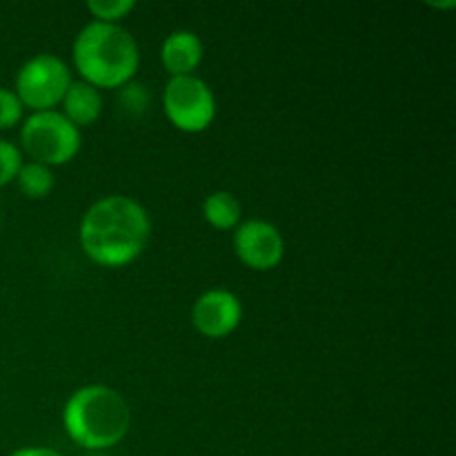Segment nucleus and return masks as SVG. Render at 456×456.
I'll return each instance as SVG.
<instances>
[{
	"label": "nucleus",
	"instance_id": "obj_5",
	"mask_svg": "<svg viewBox=\"0 0 456 456\" xmlns=\"http://www.w3.org/2000/svg\"><path fill=\"white\" fill-rule=\"evenodd\" d=\"M71 85V71L56 53H36L22 62L16 74L13 94L25 110L49 111L61 107Z\"/></svg>",
	"mask_w": 456,
	"mask_h": 456
},
{
	"label": "nucleus",
	"instance_id": "obj_3",
	"mask_svg": "<svg viewBox=\"0 0 456 456\" xmlns=\"http://www.w3.org/2000/svg\"><path fill=\"white\" fill-rule=\"evenodd\" d=\"M71 58L80 80L96 89H120L132 83L141 67L136 38L125 27L96 20L78 31Z\"/></svg>",
	"mask_w": 456,
	"mask_h": 456
},
{
	"label": "nucleus",
	"instance_id": "obj_18",
	"mask_svg": "<svg viewBox=\"0 0 456 456\" xmlns=\"http://www.w3.org/2000/svg\"><path fill=\"white\" fill-rule=\"evenodd\" d=\"M430 7H435V9H454L456 3H454V0H448V3H430Z\"/></svg>",
	"mask_w": 456,
	"mask_h": 456
},
{
	"label": "nucleus",
	"instance_id": "obj_14",
	"mask_svg": "<svg viewBox=\"0 0 456 456\" xmlns=\"http://www.w3.org/2000/svg\"><path fill=\"white\" fill-rule=\"evenodd\" d=\"M22 151L13 142L0 138V187L16 181L18 169L22 167Z\"/></svg>",
	"mask_w": 456,
	"mask_h": 456
},
{
	"label": "nucleus",
	"instance_id": "obj_2",
	"mask_svg": "<svg viewBox=\"0 0 456 456\" xmlns=\"http://www.w3.org/2000/svg\"><path fill=\"white\" fill-rule=\"evenodd\" d=\"M62 428L78 448L101 452L118 445L132 428V410L118 390L102 383L83 386L62 408Z\"/></svg>",
	"mask_w": 456,
	"mask_h": 456
},
{
	"label": "nucleus",
	"instance_id": "obj_8",
	"mask_svg": "<svg viewBox=\"0 0 456 456\" xmlns=\"http://www.w3.org/2000/svg\"><path fill=\"white\" fill-rule=\"evenodd\" d=\"M243 321V303L230 289H208L191 305V323L205 338H225Z\"/></svg>",
	"mask_w": 456,
	"mask_h": 456
},
{
	"label": "nucleus",
	"instance_id": "obj_13",
	"mask_svg": "<svg viewBox=\"0 0 456 456\" xmlns=\"http://www.w3.org/2000/svg\"><path fill=\"white\" fill-rule=\"evenodd\" d=\"M85 7L96 22L120 25V20L136 9V3L134 0H89Z\"/></svg>",
	"mask_w": 456,
	"mask_h": 456
},
{
	"label": "nucleus",
	"instance_id": "obj_17",
	"mask_svg": "<svg viewBox=\"0 0 456 456\" xmlns=\"http://www.w3.org/2000/svg\"><path fill=\"white\" fill-rule=\"evenodd\" d=\"M9 456H62L58 450L52 448H43V445H31V448H20L16 452H12Z\"/></svg>",
	"mask_w": 456,
	"mask_h": 456
},
{
	"label": "nucleus",
	"instance_id": "obj_6",
	"mask_svg": "<svg viewBox=\"0 0 456 456\" xmlns=\"http://www.w3.org/2000/svg\"><path fill=\"white\" fill-rule=\"evenodd\" d=\"M163 111L169 123L185 134H200L216 118V96L199 76L169 78L163 89Z\"/></svg>",
	"mask_w": 456,
	"mask_h": 456
},
{
	"label": "nucleus",
	"instance_id": "obj_9",
	"mask_svg": "<svg viewBox=\"0 0 456 456\" xmlns=\"http://www.w3.org/2000/svg\"><path fill=\"white\" fill-rule=\"evenodd\" d=\"M205 47L199 34L190 29H176L163 40L160 45V62H163L165 71L169 78H178V76H194L203 62Z\"/></svg>",
	"mask_w": 456,
	"mask_h": 456
},
{
	"label": "nucleus",
	"instance_id": "obj_16",
	"mask_svg": "<svg viewBox=\"0 0 456 456\" xmlns=\"http://www.w3.org/2000/svg\"><path fill=\"white\" fill-rule=\"evenodd\" d=\"M147 102H150V94H147L145 85L127 83L120 87L118 105L123 107V111H127L129 116H141L142 111H145Z\"/></svg>",
	"mask_w": 456,
	"mask_h": 456
},
{
	"label": "nucleus",
	"instance_id": "obj_1",
	"mask_svg": "<svg viewBox=\"0 0 456 456\" xmlns=\"http://www.w3.org/2000/svg\"><path fill=\"white\" fill-rule=\"evenodd\" d=\"M151 218L138 200L123 194L98 199L83 214L78 240L85 256L101 267H125L145 252Z\"/></svg>",
	"mask_w": 456,
	"mask_h": 456
},
{
	"label": "nucleus",
	"instance_id": "obj_11",
	"mask_svg": "<svg viewBox=\"0 0 456 456\" xmlns=\"http://www.w3.org/2000/svg\"><path fill=\"white\" fill-rule=\"evenodd\" d=\"M203 216L214 230H236L240 225V221H243V205H240V200L232 191H212L203 203Z\"/></svg>",
	"mask_w": 456,
	"mask_h": 456
},
{
	"label": "nucleus",
	"instance_id": "obj_4",
	"mask_svg": "<svg viewBox=\"0 0 456 456\" xmlns=\"http://www.w3.org/2000/svg\"><path fill=\"white\" fill-rule=\"evenodd\" d=\"M20 147L34 163L45 167H61L71 163L83 147L80 129L74 127L61 110L34 111L22 118Z\"/></svg>",
	"mask_w": 456,
	"mask_h": 456
},
{
	"label": "nucleus",
	"instance_id": "obj_15",
	"mask_svg": "<svg viewBox=\"0 0 456 456\" xmlns=\"http://www.w3.org/2000/svg\"><path fill=\"white\" fill-rule=\"evenodd\" d=\"M22 116H25V107L18 101L16 94L7 87H0V132L20 125Z\"/></svg>",
	"mask_w": 456,
	"mask_h": 456
},
{
	"label": "nucleus",
	"instance_id": "obj_10",
	"mask_svg": "<svg viewBox=\"0 0 456 456\" xmlns=\"http://www.w3.org/2000/svg\"><path fill=\"white\" fill-rule=\"evenodd\" d=\"M61 107V114L65 116L74 127H89V125L96 123L102 114V94L101 89L85 83V80H71Z\"/></svg>",
	"mask_w": 456,
	"mask_h": 456
},
{
	"label": "nucleus",
	"instance_id": "obj_7",
	"mask_svg": "<svg viewBox=\"0 0 456 456\" xmlns=\"http://www.w3.org/2000/svg\"><path fill=\"white\" fill-rule=\"evenodd\" d=\"M234 254L254 272H270L285 258V239L270 221L249 218L234 230Z\"/></svg>",
	"mask_w": 456,
	"mask_h": 456
},
{
	"label": "nucleus",
	"instance_id": "obj_12",
	"mask_svg": "<svg viewBox=\"0 0 456 456\" xmlns=\"http://www.w3.org/2000/svg\"><path fill=\"white\" fill-rule=\"evenodd\" d=\"M16 185L25 199H47L53 190V172L45 165L29 160V163H22V167L18 169Z\"/></svg>",
	"mask_w": 456,
	"mask_h": 456
}]
</instances>
